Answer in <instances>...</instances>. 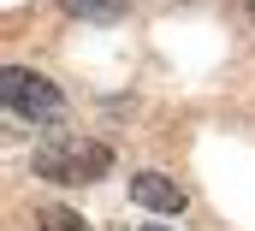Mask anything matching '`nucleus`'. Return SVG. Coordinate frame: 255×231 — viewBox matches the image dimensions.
<instances>
[{"instance_id": "obj_2", "label": "nucleus", "mask_w": 255, "mask_h": 231, "mask_svg": "<svg viewBox=\"0 0 255 231\" xmlns=\"http://www.w3.org/2000/svg\"><path fill=\"white\" fill-rule=\"evenodd\" d=\"M0 89H6V107H12L18 118H36V124H54V118H65V95L48 83V77L24 71V65H6Z\"/></svg>"}, {"instance_id": "obj_7", "label": "nucleus", "mask_w": 255, "mask_h": 231, "mask_svg": "<svg viewBox=\"0 0 255 231\" xmlns=\"http://www.w3.org/2000/svg\"><path fill=\"white\" fill-rule=\"evenodd\" d=\"M250 6H255V0H250Z\"/></svg>"}, {"instance_id": "obj_4", "label": "nucleus", "mask_w": 255, "mask_h": 231, "mask_svg": "<svg viewBox=\"0 0 255 231\" xmlns=\"http://www.w3.org/2000/svg\"><path fill=\"white\" fill-rule=\"evenodd\" d=\"M71 18H95V24H113L119 12H125V0H60Z\"/></svg>"}, {"instance_id": "obj_6", "label": "nucleus", "mask_w": 255, "mask_h": 231, "mask_svg": "<svg viewBox=\"0 0 255 231\" xmlns=\"http://www.w3.org/2000/svg\"><path fill=\"white\" fill-rule=\"evenodd\" d=\"M148 231H166V226H148Z\"/></svg>"}, {"instance_id": "obj_3", "label": "nucleus", "mask_w": 255, "mask_h": 231, "mask_svg": "<svg viewBox=\"0 0 255 231\" xmlns=\"http://www.w3.org/2000/svg\"><path fill=\"white\" fill-rule=\"evenodd\" d=\"M130 196H136L142 208H154V214H178V208H184V190H178L172 178H160V172H136L130 178Z\"/></svg>"}, {"instance_id": "obj_5", "label": "nucleus", "mask_w": 255, "mask_h": 231, "mask_svg": "<svg viewBox=\"0 0 255 231\" xmlns=\"http://www.w3.org/2000/svg\"><path fill=\"white\" fill-rule=\"evenodd\" d=\"M36 226H42V231H89L83 214H71V208H60V202H48V208L36 214Z\"/></svg>"}, {"instance_id": "obj_1", "label": "nucleus", "mask_w": 255, "mask_h": 231, "mask_svg": "<svg viewBox=\"0 0 255 231\" xmlns=\"http://www.w3.org/2000/svg\"><path fill=\"white\" fill-rule=\"evenodd\" d=\"M107 166H113V148H107V142H77V136H65V142L36 148V172L54 178V184H89V178H101Z\"/></svg>"}]
</instances>
